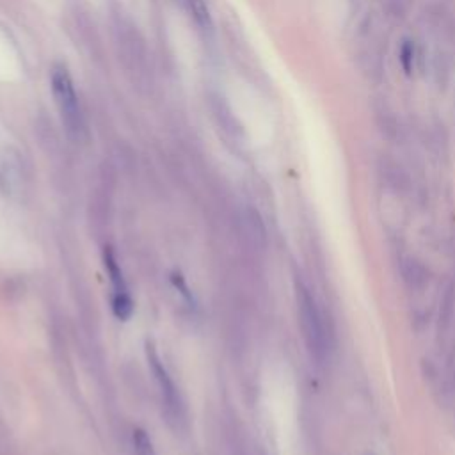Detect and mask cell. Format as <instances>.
Segmentation results:
<instances>
[{
    "label": "cell",
    "instance_id": "6da1fadb",
    "mask_svg": "<svg viewBox=\"0 0 455 455\" xmlns=\"http://www.w3.org/2000/svg\"><path fill=\"white\" fill-rule=\"evenodd\" d=\"M52 96L59 112L60 124L71 142H80L85 133V117L75 91L73 78L64 64H55L50 75Z\"/></svg>",
    "mask_w": 455,
    "mask_h": 455
},
{
    "label": "cell",
    "instance_id": "7a4b0ae2",
    "mask_svg": "<svg viewBox=\"0 0 455 455\" xmlns=\"http://www.w3.org/2000/svg\"><path fill=\"white\" fill-rule=\"evenodd\" d=\"M114 39L119 60L123 62L126 73L132 76L133 84L148 85L149 80V60L137 27L124 18H117L114 23Z\"/></svg>",
    "mask_w": 455,
    "mask_h": 455
},
{
    "label": "cell",
    "instance_id": "3957f363",
    "mask_svg": "<svg viewBox=\"0 0 455 455\" xmlns=\"http://www.w3.org/2000/svg\"><path fill=\"white\" fill-rule=\"evenodd\" d=\"M295 295H297V311H299V322H300L304 343H306L309 354L315 359L322 361L329 348L322 313L316 306L315 297L302 283H297Z\"/></svg>",
    "mask_w": 455,
    "mask_h": 455
},
{
    "label": "cell",
    "instance_id": "277c9868",
    "mask_svg": "<svg viewBox=\"0 0 455 455\" xmlns=\"http://www.w3.org/2000/svg\"><path fill=\"white\" fill-rule=\"evenodd\" d=\"M148 361H149V368L155 375V380H156V386H158V391H160V398H162V403L165 407L167 416L171 419H180L181 418L180 393H178L165 364L162 363L160 355L153 348V345H148Z\"/></svg>",
    "mask_w": 455,
    "mask_h": 455
},
{
    "label": "cell",
    "instance_id": "5b68a950",
    "mask_svg": "<svg viewBox=\"0 0 455 455\" xmlns=\"http://www.w3.org/2000/svg\"><path fill=\"white\" fill-rule=\"evenodd\" d=\"M23 187V167L18 155L11 149L0 155V188L7 196H14Z\"/></svg>",
    "mask_w": 455,
    "mask_h": 455
},
{
    "label": "cell",
    "instance_id": "8992f818",
    "mask_svg": "<svg viewBox=\"0 0 455 455\" xmlns=\"http://www.w3.org/2000/svg\"><path fill=\"white\" fill-rule=\"evenodd\" d=\"M185 7H187V12H188L190 20L194 21L196 28L203 36H212L213 21H212V14H210L206 2L204 0H185Z\"/></svg>",
    "mask_w": 455,
    "mask_h": 455
},
{
    "label": "cell",
    "instance_id": "52a82bcc",
    "mask_svg": "<svg viewBox=\"0 0 455 455\" xmlns=\"http://www.w3.org/2000/svg\"><path fill=\"white\" fill-rule=\"evenodd\" d=\"M402 272H403V279H405L412 288H419V286H423L425 281H427V270H425V267H423L419 261L412 259V258H409V259L403 261Z\"/></svg>",
    "mask_w": 455,
    "mask_h": 455
},
{
    "label": "cell",
    "instance_id": "ba28073f",
    "mask_svg": "<svg viewBox=\"0 0 455 455\" xmlns=\"http://www.w3.org/2000/svg\"><path fill=\"white\" fill-rule=\"evenodd\" d=\"M133 446H135L137 455H156L151 437L140 428L133 430Z\"/></svg>",
    "mask_w": 455,
    "mask_h": 455
},
{
    "label": "cell",
    "instance_id": "9c48e42d",
    "mask_svg": "<svg viewBox=\"0 0 455 455\" xmlns=\"http://www.w3.org/2000/svg\"><path fill=\"white\" fill-rule=\"evenodd\" d=\"M400 64L407 75H411L414 68V44L411 41H403L400 48Z\"/></svg>",
    "mask_w": 455,
    "mask_h": 455
},
{
    "label": "cell",
    "instance_id": "30bf717a",
    "mask_svg": "<svg viewBox=\"0 0 455 455\" xmlns=\"http://www.w3.org/2000/svg\"><path fill=\"white\" fill-rule=\"evenodd\" d=\"M366 455H375V453H366Z\"/></svg>",
    "mask_w": 455,
    "mask_h": 455
}]
</instances>
